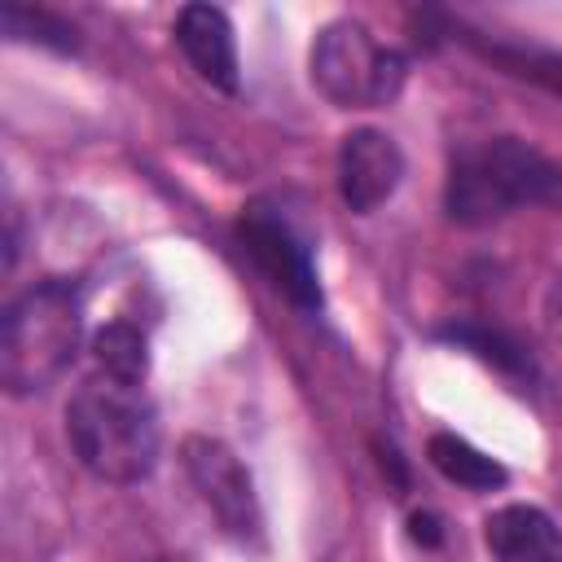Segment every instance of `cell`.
<instances>
[{
	"label": "cell",
	"mask_w": 562,
	"mask_h": 562,
	"mask_svg": "<svg viewBox=\"0 0 562 562\" xmlns=\"http://www.w3.org/2000/svg\"><path fill=\"white\" fill-rule=\"evenodd\" d=\"M540 321H544V334L553 342H562V268L553 272L549 290H544V303H540Z\"/></svg>",
	"instance_id": "cell-15"
},
{
	"label": "cell",
	"mask_w": 562,
	"mask_h": 562,
	"mask_svg": "<svg viewBox=\"0 0 562 562\" xmlns=\"http://www.w3.org/2000/svg\"><path fill=\"white\" fill-rule=\"evenodd\" d=\"M237 241L250 255V263L259 268V277L290 299L299 312H316L321 307V281H316V263L307 241L290 228V220H281L272 206L255 202L246 206V215L237 220Z\"/></svg>",
	"instance_id": "cell-6"
},
{
	"label": "cell",
	"mask_w": 562,
	"mask_h": 562,
	"mask_svg": "<svg viewBox=\"0 0 562 562\" xmlns=\"http://www.w3.org/2000/svg\"><path fill=\"white\" fill-rule=\"evenodd\" d=\"M307 70L316 92L338 110H378L391 105L404 88L408 61L400 48L382 44L364 22L334 18L316 31Z\"/></svg>",
	"instance_id": "cell-4"
},
{
	"label": "cell",
	"mask_w": 562,
	"mask_h": 562,
	"mask_svg": "<svg viewBox=\"0 0 562 562\" xmlns=\"http://www.w3.org/2000/svg\"><path fill=\"white\" fill-rule=\"evenodd\" d=\"M562 202V167L518 136H483L452 149L443 211L452 224H496L522 206Z\"/></svg>",
	"instance_id": "cell-2"
},
{
	"label": "cell",
	"mask_w": 562,
	"mask_h": 562,
	"mask_svg": "<svg viewBox=\"0 0 562 562\" xmlns=\"http://www.w3.org/2000/svg\"><path fill=\"white\" fill-rule=\"evenodd\" d=\"M496 61H505L514 75H527L531 83L549 88L562 97V57L558 53H536V48H492Z\"/></svg>",
	"instance_id": "cell-14"
},
{
	"label": "cell",
	"mask_w": 562,
	"mask_h": 562,
	"mask_svg": "<svg viewBox=\"0 0 562 562\" xmlns=\"http://www.w3.org/2000/svg\"><path fill=\"white\" fill-rule=\"evenodd\" d=\"M176 48L193 66L202 83L215 92L233 97L241 88V66H237V35L224 9L215 4H184L176 13Z\"/></svg>",
	"instance_id": "cell-8"
},
{
	"label": "cell",
	"mask_w": 562,
	"mask_h": 562,
	"mask_svg": "<svg viewBox=\"0 0 562 562\" xmlns=\"http://www.w3.org/2000/svg\"><path fill=\"white\" fill-rule=\"evenodd\" d=\"M426 457H430V465H435L448 483H457V487H465V492H496V487L509 483V470H505L496 457H487L483 448H474L470 439H461V435H452V430L430 435Z\"/></svg>",
	"instance_id": "cell-10"
},
{
	"label": "cell",
	"mask_w": 562,
	"mask_h": 562,
	"mask_svg": "<svg viewBox=\"0 0 562 562\" xmlns=\"http://www.w3.org/2000/svg\"><path fill=\"white\" fill-rule=\"evenodd\" d=\"M83 299L70 281H40L4 307L0 325V382L13 400L48 391L79 356Z\"/></svg>",
	"instance_id": "cell-3"
},
{
	"label": "cell",
	"mask_w": 562,
	"mask_h": 562,
	"mask_svg": "<svg viewBox=\"0 0 562 562\" xmlns=\"http://www.w3.org/2000/svg\"><path fill=\"white\" fill-rule=\"evenodd\" d=\"M404 180V149L378 127H356L338 145V198L356 215H373Z\"/></svg>",
	"instance_id": "cell-7"
},
{
	"label": "cell",
	"mask_w": 562,
	"mask_h": 562,
	"mask_svg": "<svg viewBox=\"0 0 562 562\" xmlns=\"http://www.w3.org/2000/svg\"><path fill=\"white\" fill-rule=\"evenodd\" d=\"M408 527H413V540H417V544H439V536H443L435 514H413Z\"/></svg>",
	"instance_id": "cell-16"
},
{
	"label": "cell",
	"mask_w": 562,
	"mask_h": 562,
	"mask_svg": "<svg viewBox=\"0 0 562 562\" xmlns=\"http://www.w3.org/2000/svg\"><path fill=\"white\" fill-rule=\"evenodd\" d=\"M0 22H4V35L9 40H26V44H44V48H57V53H70L75 48V26L48 9H31V4H4L0 9Z\"/></svg>",
	"instance_id": "cell-13"
},
{
	"label": "cell",
	"mask_w": 562,
	"mask_h": 562,
	"mask_svg": "<svg viewBox=\"0 0 562 562\" xmlns=\"http://www.w3.org/2000/svg\"><path fill=\"white\" fill-rule=\"evenodd\" d=\"M180 465L215 527L233 544H259L263 540V509L255 496V479L241 465V457L211 435H189L180 443Z\"/></svg>",
	"instance_id": "cell-5"
},
{
	"label": "cell",
	"mask_w": 562,
	"mask_h": 562,
	"mask_svg": "<svg viewBox=\"0 0 562 562\" xmlns=\"http://www.w3.org/2000/svg\"><path fill=\"white\" fill-rule=\"evenodd\" d=\"M492 562H562V527L536 505H501L483 518Z\"/></svg>",
	"instance_id": "cell-9"
},
{
	"label": "cell",
	"mask_w": 562,
	"mask_h": 562,
	"mask_svg": "<svg viewBox=\"0 0 562 562\" xmlns=\"http://www.w3.org/2000/svg\"><path fill=\"white\" fill-rule=\"evenodd\" d=\"M66 439L79 465L114 487L149 479L162 452V426L145 382H123L110 373H88L75 386L66 404Z\"/></svg>",
	"instance_id": "cell-1"
},
{
	"label": "cell",
	"mask_w": 562,
	"mask_h": 562,
	"mask_svg": "<svg viewBox=\"0 0 562 562\" xmlns=\"http://www.w3.org/2000/svg\"><path fill=\"white\" fill-rule=\"evenodd\" d=\"M92 373H110L123 382L149 378V342L132 321H110L92 338Z\"/></svg>",
	"instance_id": "cell-11"
},
{
	"label": "cell",
	"mask_w": 562,
	"mask_h": 562,
	"mask_svg": "<svg viewBox=\"0 0 562 562\" xmlns=\"http://www.w3.org/2000/svg\"><path fill=\"white\" fill-rule=\"evenodd\" d=\"M443 338L457 342V347H465V351H474L483 364H492V369L505 373V378H527V382H531V373H536L527 347H518V342H514L509 334H501V329H487V325H452V329H443Z\"/></svg>",
	"instance_id": "cell-12"
},
{
	"label": "cell",
	"mask_w": 562,
	"mask_h": 562,
	"mask_svg": "<svg viewBox=\"0 0 562 562\" xmlns=\"http://www.w3.org/2000/svg\"><path fill=\"white\" fill-rule=\"evenodd\" d=\"M158 562H180V558H158Z\"/></svg>",
	"instance_id": "cell-17"
}]
</instances>
